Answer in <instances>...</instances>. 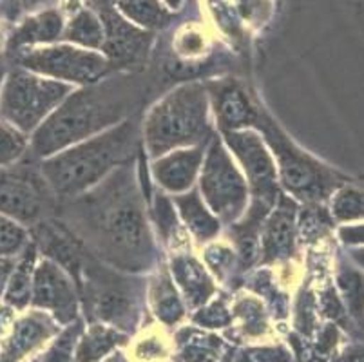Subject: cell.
I'll use <instances>...</instances> for the list:
<instances>
[{
	"label": "cell",
	"mask_w": 364,
	"mask_h": 362,
	"mask_svg": "<svg viewBox=\"0 0 364 362\" xmlns=\"http://www.w3.org/2000/svg\"><path fill=\"white\" fill-rule=\"evenodd\" d=\"M64 225L95 259L127 274L156 270L160 252L131 161L97 187L68 199Z\"/></svg>",
	"instance_id": "1"
},
{
	"label": "cell",
	"mask_w": 364,
	"mask_h": 362,
	"mask_svg": "<svg viewBox=\"0 0 364 362\" xmlns=\"http://www.w3.org/2000/svg\"><path fill=\"white\" fill-rule=\"evenodd\" d=\"M147 92L141 76L117 75L78 87L29 136L31 159H46L134 116Z\"/></svg>",
	"instance_id": "2"
},
{
	"label": "cell",
	"mask_w": 364,
	"mask_h": 362,
	"mask_svg": "<svg viewBox=\"0 0 364 362\" xmlns=\"http://www.w3.org/2000/svg\"><path fill=\"white\" fill-rule=\"evenodd\" d=\"M141 139L136 115L122 124L41 159L42 174L56 199H73L97 187L114 169L131 161Z\"/></svg>",
	"instance_id": "3"
},
{
	"label": "cell",
	"mask_w": 364,
	"mask_h": 362,
	"mask_svg": "<svg viewBox=\"0 0 364 362\" xmlns=\"http://www.w3.org/2000/svg\"><path fill=\"white\" fill-rule=\"evenodd\" d=\"M85 323H104L127 335L145 326L147 283L117 268L105 267L87 252L76 277Z\"/></svg>",
	"instance_id": "4"
},
{
	"label": "cell",
	"mask_w": 364,
	"mask_h": 362,
	"mask_svg": "<svg viewBox=\"0 0 364 362\" xmlns=\"http://www.w3.org/2000/svg\"><path fill=\"white\" fill-rule=\"evenodd\" d=\"M207 85L187 82L172 89L141 122V142L147 156L156 159L174 149L207 145L213 136Z\"/></svg>",
	"instance_id": "5"
},
{
	"label": "cell",
	"mask_w": 364,
	"mask_h": 362,
	"mask_svg": "<svg viewBox=\"0 0 364 362\" xmlns=\"http://www.w3.org/2000/svg\"><path fill=\"white\" fill-rule=\"evenodd\" d=\"M256 129L272 152L279 183L296 201L324 205L343 185L350 183V176L297 147L267 112L261 111Z\"/></svg>",
	"instance_id": "6"
},
{
	"label": "cell",
	"mask_w": 364,
	"mask_h": 362,
	"mask_svg": "<svg viewBox=\"0 0 364 362\" xmlns=\"http://www.w3.org/2000/svg\"><path fill=\"white\" fill-rule=\"evenodd\" d=\"M75 87L22 68H8L0 87V118L31 136Z\"/></svg>",
	"instance_id": "7"
},
{
	"label": "cell",
	"mask_w": 364,
	"mask_h": 362,
	"mask_svg": "<svg viewBox=\"0 0 364 362\" xmlns=\"http://www.w3.org/2000/svg\"><path fill=\"white\" fill-rule=\"evenodd\" d=\"M200 194L221 225H232L245 214L250 201L248 185L223 139L213 138L205 149Z\"/></svg>",
	"instance_id": "8"
},
{
	"label": "cell",
	"mask_w": 364,
	"mask_h": 362,
	"mask_svg": "<svg viewBox=\"0 0 364 362\" xmlns=\"http://www.w3.org/2000/svg\"><path fill=\"white\" fill-rule=\"evenodd\" d=\"M223 134V144L234 156L243 176L247 179L250 201L245 211L247 215L264 221L281 196L279 178L274 156L261 138L259 132L252 129L228 131Z\"/></svg>",
	"instance_id": "9"
},
{
	"label": "cell",
	"mask_w": 364,
	"mask_h": 362,
	"mask_svg": "<svg viewBox=\"0 0 364 362\" xmlns=\"http://www.w3.org/2000/svg\"><path fill=\"white\" fill-rule=\"evenodd\" d=\"M16 68L28 69L46 78L58 80L69 85H91L105 78L111 64L102 53L73 44L42 46L8 55Z\"/></svg>",
	"instance_id": "10"
},
{
	"label": "cell",
	"mask_w": 364,
	"mask_h": 362,
	"mask_svg": "<svg viewBox=\"0 0 364 362\" xmlns=\"http://www.w3.org/2000/svg\"><path fill=\"white\" fill-rule=\"evenodd\" d=\"M33 161L24 158L13 167L0 169V214L24 227H35L48 219L56 199L41 167Z\"/></svg>",
	"instance_id": "11"
},
{
	"label": "cell",
	"mask_w": 364,
	"mask_h": 362,
	"mask_svg": "<svg viewBox=\"0 0 364 362\" xmlns=\"http://www.w3.org/2000/svg\"><path fill=\"white\" fill-rule=\"evenodd\" d=\"M31 308L49 314L60 326L80 319V292L76 281L53 259L38 257L33 277Z\"/></svg>",
	"instance_id": "12"
},
{
	"label": "cell",
	"mask_w": 364,
	"mask_h": 362,
	"mask_svg": "<svg viewBox=\"0 0 364 362\" xmlns=\"http://www.w3.org/2000/svg\"><path fill=\"white\" fill-rule=\"evenodd\" d=\"M60 324L42 310L22 312L0 341V362H31L60 331Z\"/></svg>",
	"instance_id": "13"
},
{
	"label": "cell",
	"mask_w": 364,
	"mask_h": 362,
	"mask_svg": "<svg viewBox=\"0 0 364 362\" xmlns=\"http://www.w3.org/2000/svg\"><path fill=\"white\" fill-rule=\"evenodd\" d=\"M297 218L299 207L290 196L283 194L277 198L276 205L264 219L259 234V259L263 265L283 263L296 254L297 241Z\"/></svg>",
	"instance_id": "14"
},
{
	"label": "cell",
	"mask_w": 364,
	"mask_h": 362,
	"mask_svg": "<svg viewBox=\"0 0 364 362\" xmlns=\"http://www.w3.org/2000/svg\"><path fill=\"white\" fill-rule=\"evenodd\" d=\"M98 13H100L102 26H104V46L105 58L109 64H134L147 53L149 35L140 31L138 28L122 18L112 6L105 0L98 2Z\"/></svg>",
	"instance_id": "15"
},
{
	"label": "cell",
	"mask_w": 364,
	"mask_h": 362,
	"mask_svg": "<svg viewBox=\"0 0 364 362\" xmlns=\"http://www.w3.org/2000/svg\"><path fill=\"white\" fill-rule=\"evenodd\" d=\"M232 326L223 337L230 344H264L274 343L276 330L272 328V315L256 294H240L230 301Z\"/></svg>",
	"instance_id": "16"
},
{
	"label": "cell",
	"mask_w": 364,
	"mask_h": 362,
	"mask_svg": "<svg viewBox=\"0 0 364 362\" xmlns=\"http://www.w3.org/2000/svg\"><path fill=\"white\" fill-rule=\"evenodd\" d=\"M207 91L221 132L256 127L261 107L254 104L237 82L232 80L213 82L207 85Z\"/></svg>",
	"instance_id": "17"
},
{
	"label": "cell",
	"mask_w": 364,
	"mask_h": 362,
	"mask_svg": "<svg viewBox=\"0 0 364 362\" xmlns=\"http://www.w3.org/2000/svg\"><path fill=\"white\" fill-rule=\"evenodd\" d=\"M205 145L174 149L160 158L152 159L151 176L158 187L172 196L183 194L193 188L203 164Z\"/></svg>",
	"instance_id": "18"
},
{
	"label": "cell",
	"mask_w": 364,
	"mask_h": 362,
	"mask_svg": "<svg viewBox=\"0 0 364 362\" xmlns=\"http://www.w3.org/2000/svg\"><path fill=\"white\" fill-rule=\"evenodd\" d=\"M168 272L180 290L188 312L207 304L218 294V287L208 268L191 250H174L168 261Z\"/></svg>",
	"instance_id": "19"
},
{
	"label": "cell",
	"mask_w": 364,
	"mask_h": 362,
	"mask_svg": "<svg viewBox=\"0 0 364 362\" xmlns=\"http://www.w3.org/2000/svg\"><path fill=\"white\" fill-rule=\"evenodd\" d=\"M230 344L218 331H208L194 324L178 326L172 334L171 362H221Z\"/></svg>",
	"instance_id": "20"
},
{
	"label": "cell",
	"mask_w": 364,
	"mask_h": 362,
	"mask_svg": "<svg viewBox=\"0 0 364 362\" xmlns=\"http://www.w3.org/2000/svg\"><path fill=\"white\" fill-rule=\"evenodd\" d=\"M147 307L158 324L167 330H176L187 317V304L172 281L171 272L164 265H160L149 279Z\"/></svg>",
	"instance_id": "21"
},
{
	"label": "cell",
	"mask_w": 364,
	"mask_h": 362,
	"mask_svg": "<svg viewBox=\"0 0 364 362\" xmlns=\"http://www.w3.org/2000/svg\"><path fill=\"white\" fill-rule=\"evenodd\" d=\"M62 33H64V20L56 9L31 13L21 22H16L15 29L8 36L6 49L8 55H15L36 46H49L60 38Z\"/></svg>",
	"instance_id": "22"
},
{
	"label": "cell",
	"mask_w": 364,
	"mask_h": 362,
	"mask_svg": "<svg viewBox=\"0 0 364 362\" xmlns=\"http://www.w3.org/2000/svg\"><path fill=\"white\" fill-rule=\"evenodd\" d=\"M172 201L180 215V221L198 243H210L220 235L221 221L207 207L200 192L191 188L188 192L174 196Z\"/></svg>",
	"instance_id": "23"
},
{
	"label": "cell",
	"mask_w": 364,
	"mask_h": 362,
	"mask_svg": "<svg viewBox=\"0 0 364 362\" xmlns=\"http://www.w3.org/2000/svg\"><path fill=\"white\" fill-rule=\"evenodd\" d=\"M131 335L104 323H87L76 343L75 362H100L118 350H124Z\"/></svg>",
	"instance_id": "24"
},
{
	"label": "cell",
	"mask_w": 364,
	"mask_h": 362,
	"mask_svg": "<svg viewBox=\"0 0 364 362\" xmlns=\"http://www.w3.org/2000/svg\"><path fill=\"white\" fill-rule=\"evenodd\" d=\"M41 257V252L36 248L35 241L29 243V247L16 257L15 268H13L9 281L6 284L2 301L6 307L13 308L16 314L29 310L31 308V294H33V277H35V268Z\"/></svg>",
	"instance_id": "25"
},
{
	"label": "cell",
	"mask_w": 364,
	"mask_h": 362,
	"mask_svg": "<svg viewBox=\"0 0 364 362\" xmlns=\"http://www.w3.org/2000/svg\"><path fill=\"white\" fill-rule=\"evenodd\" d=\"M124 351L131 362H167L172 355V335L161 324H145L131 335Z\"/></svg>",
	"instance_id": "26"
},
{
	"label": "cell",
	"mask_w": 364,
	"mask_h": 362,
	"mask_svg": "<svg viewBox=\"0 0 364 362\" xmlns=\"http://www.w3.org/2000/svg\"><path fill=\"white\" fill-rule=\"evenodd\" d=\"M336 288L350 319L364 339V272L352 261H339L336 270Z\"/></svg>",
	"instance_id": "27"
},
{
	"label": "cell",
	"mask_w": 364,
	"mask_h": 362,
	"mask_svg": "<svg viewBox=\"0 0 364 362\" xmlns=\"http://www.w3.org/2000/svg\"><path fill=\"white\" fill-rule=\"evenodd\" d=\"M151 214L152 221L156 225L158 235H160L165 245L172 248V252L187 247L188 243L185 239L183 230H181L180 215H178L176 207H174V201L165 192L154 194L151 203Z\"/></svg>",
	"instance_id": "28"
},
{
	"label": "cell",
	"mask_w": 364,
	"mask_h": 362,
	"mask_svg": "<svg viewBox=\"0 0 364 362\" xmlns=\"http://www.w3.org/2000/svg\"><path fill=\"white\" fill-rule=\"evenodd\" d=\"M64 38L73 46L84 49H102L104 46V26L100 16L89 9H82L71 16L64 29Z\"/></svg>",
	"instance_id": "29"
},
{
	"label": "cell",
	"mask_w": 364,
	"mask_h": 362,
	"mask_svg": "<svg viewBox=\"0 0 364 362\" xmlns=\"http://www.w3.org/2000/svg\"><path fill=\"white\" fill-rule=\"evenodd\" d=\"M111 2L129 20L141 28L156 29L168 22V11L160 4V0H111Z\"/></svg>",
	"instance_id": "30"
},
{
	"label": "cell",
	"mask_w": 364,
	"mask_h": 362,
	"mask_svg": "<svg viewBox=\"0 0 364 362\" xmlns=\"http://www.w3.org/2000/svg\"><path fill=\"white\" fill-rule=\"evenodd\" d=\"M330 214L337 223L364 221V188L346 183L330 199Z\"/></svg>",
	"instance_id": "31"
},
{
	"label": "cell",
	"mask_w": 364,
	"mask_h": 362,
	"mask_svg": "<svg viewBox=\"0 0 364 362\" xmlns=\"http://www.w3.org/2000/svg\"><path fill=\"white\" fill-rule=\"evenodd\" d=\"M191 324L208 331H227L232 326V308L230 299L216 294L207 304L193 312Z\"/></svg>",
	"instance_id": "32"
},
{
	"label": "cell",
	"mask_w": 364,
	"mask_h": 362,
	"mask_svg": "<svg viewBox=\"0 0 364 362\" xmlns=\"http://www.w3.org/2000/svg\"><path fill=\"white\" fill-rule=\"evenodd\" d=\"M85 328L84 319H76L75 323L62 326L46 350L38 355V362H75L76 343Z\"/></svg>",
	"instance_id": "33"
},
{
	"label": "cell",
	"mask_w": 364,
	"mask_h": 362,
	"mask_svg": "<svg viewBox=\"0 0 364 362\" xmlns=\"http://www.w3.org/2000/svg\"><path fill=\"white\" fill-rule=\"evenodd\" d=\"M29 152V134L0 118V169L21 164Z\"/></svg>",
	"instance_id": "34"
},
{
	"label": "cell",
	"mask_w": 364,
	"mask_h": 362,
	"mask_svg": "<svg viewBox=\"0 0 364 362\" xmlns=\"http://www.w3.org/2000/svg\"><path fill=\"white\" fill-rule=\"evenodd\" d=\"M232 362H297V358L290 344L274 341V343L236 348Z\"/></svg>",
	"instance_id": "35"
},
{
	"label": "cell",
	"mask_w": 364,
	"mask_h": 362,
	"mask_svg": "<svg viewBox=\"0 0 364 362\" xmlns=\"http://www.w3.org/2000/svg\"><path fill=\"white\" fill-rule=\"evenodd\" d=\"M203 259L208 272L216 279H220L221 283H225L227 279L232 277L234 270L240 265L237 252L228 243H221V241H210V243H207Z\"/></svg>",
	"instance_id": "36"
},
{
	"label": "cell",
	"mask_w": 364,
	"mask_h": 362,
	"mask_svg": "<svg viewBox=\"0 0 364 362\" xmlns=\"http://www.w3.org/2000/svg\"><path fill=\"white\" fill-rule=\"evenodd\" d=\"M33 241L28 227L0 214V257H18Z\"/></svg>",
	"instance_id": "37"
},
{
	"label": "cell",
	"mask_w": 364,
	"mask_h": 362,
	"mask_svg": "<svg viewBox=\"0 0 364 362\" xmlns=\"http://www.w3.org/2000/svg\"><path fill=\"white\" fill-rule=\"evenodd\" d=\"M319 326L321 315L316 295L312 292L304 290L297 299L296 310H294V330H296V335L310 343Z\"/></svg>",
	"instance_id": "38"
},
{
	"label": "cell",
	"mask_w": 364,
	"mask_h": 362,
	"mask_svg": "<svg viewBox=\"0 0 364 362\" xmlns=\"http://www.w3.org/2000/svg\"><path fill=\"white\" fill-rule=\"evenodd\" d=\"M46 0H0V20L4 24H16L31 15Z\"/></svg>",
	"instance_id": "39"
},
{
	"label": "cell",
	"mask_w": 364,
	"mask_h": 362,
	"mask_svg": "<svg viewBox=\"0 0 364 362\" xmlns=\"http://www.w3.org/2000/svg\"><path fill=\"white\" fill-rule=\"evenodd\" d=\"M341 243L348 248L364 247V223H352L343 225L337 232Z\"/></svg>",
	"instance_id": "40"
},
{
	"label": "cell",
	"mask_w": 364,
	"mask_h": 362,
	"mask_svg": "<svg viewBox=\"0 0 364 362\" xmlns=\"http://www.w3.org/2000/svg\"><path fill=\"white\" fill-rule=\"evenodd\" d=\"M333 362H364V341H348Z\"/></svg>",
	"instance_id": "41"
},
{
	"label": "cell",
	"mask_w": 364,
	"mask_h": 362,
	"mask_svg": "<svg viewBox=\"0 0 364 362\" xmlns=\"http://www.w3.org/2000/svg\"><path fill=\"white\" fill-rule=\"evenodd\" d=\"M15 263L16 257H0V301H2L6 284H8L9 275H11L13 268H15Z\"/></svg>",
	"instance_id": "42"
},
{
	"label": "cell",
	"mask_w": 364,
	"mask_h": 362,
	"mask_svg": "<svg viewBox=\"0 0 364 362\" xmlns=\"http://www.w3.org/2000/svg\"><path fill=\"white\" fill-rule=\"evenodd\" d=\"M292 339L294 341H290V348H292L294 353H296L297 362H317L316 358L310 357L309 343H306V341H303L301 337H296V335H292Z\"/></svg>",
	"instance_id": "43"
},
{
	"label": "cell",
	"mask_w": 364,
	"mask_h": 362,
	"mask_svg": "<svg viewBox=\"0 0 364 362\" xmlns=\"http://www.w3.org/2000/svg\"><path fill=\"white\" fill-rule=\"evenodd\" d=\"M16 312L13 310V308L6 307L4 303H0V341L4 339V335L8 334L9 328H11L13 321H15L16 317Z\"/></svg>",
	"instance_id": "44"
},
{
	"label": "cell",
	"mask_w": 364,
	"mask_h": 362,
	"mask_svg": "<svg viewBox=\"0 0 364 362\" xmlns=\"http://www.w3.org/2000/svg\"><path fill=\"white\" fill-rule=\"evenodd\" d=\"M348 259L355 267H359L364 272V247L348 248Z\"/></svg>",
	"instance_id": "45"
},
{
	"label": "cell",
	"mask_w": 364,
	"mask_h": 362,
	"mask_svg": "<svg viewBox=\"0 0 364 362\" xmlns=\"http://www.w3.org/2000/svg\"><path fill=\"white\" fill-rule=\"evenodd\" d=\"M100 362H131V361H129V357L125 355L124 350H118V351H114V353L109 355V357H105L104 361H100Z\"/></svg>",
	"instance_id": "46"
},
{
	"label": "cell",
	"mask_w": 364,
	"mask_h": 362,
	"mask_svg": "<svg viewBox=\"0 0 364 362\" xmlns=\"http://www.w3.org/2000/svg\"><path fill=\"white\" fill-rule=\"evenodd\" d=\"M6 73H8V60L0 55V87H2V82H4Z\"/></svg>",
	"instance_id": "47"
},
{
	"label": "cell",
	"mask_w": 364,
	"mask_h": 362,
	"mask_svg": "<svg viewBox=\"0 0 364 362\" xmlns=\"http://www.w3.org/2000/svg\"><path fill=\"white\" fill-rule=\"evenodd\" d=\"M8 42V36H6V29H4V22L0 20V53H2V48Z\"/></svg>",
	"instance_id": "48"
},
{
	"label": "cell",
	"mask_w": 364,
	"mask_h": 362,
	"mask_svg": "<svg viewBox=\"0 0 364 362\" xmlns=\"http://www.w3.org/2000/svg\"><path fill=\"white\" fill-rule=\"evenodd\" d=\"M165 4H167V8L171 9H178L181 6V0H164Z\"/></svg>",
	"instance_id": "49"
},
{
	"label": "cell",
	"mask_w": 364,
	"mask_h": 362,
	"mask_svg": "<svg viewBox=\"0 0 364 362\" xmlns=\"http://www.w3.org/2000/svg\"><path fill=\"white\" fill-rule=\"evenodd\" d=\"M234 350H236V346H230V350H228V353L225 355V358L221 362H232V355H234Z\"/></svg>",
	"instance_id": "50"
},
{
	"label": "cell",
	"mask_w": 364,
	"mask_h": 362,
	"mask_svg": "<svg viewBox=\"0 0 364 362\" xmlns=\"http://www.w3.org/2000/svg\"><path fill=\"white\" fill-rule=\"evenodd\" d=\"M31 362H38V357H36V358H33V361Z\"/></svg>",
	"instance_id": "51"
}]
</instances>
